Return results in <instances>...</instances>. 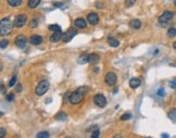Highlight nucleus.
Segmentation results:
<instances>
[{"instance_id":"nucleus-27","label":"nucleus","mask_w":176,"mask_h":138,"mask_svg":"<svg viewBox=\"0 0 176 138\" xmlns=\"http://www.w3.org/2000/svg\"><path fill=\"white\" fill-rule=\"evenodd\" d=\"M8 44H9V41L7 40V39H2L1 43H0V47H1V49H4V48L8 46Z\"/></svg>"},{"instance_id":"nucleus-30","label":"nucleus","mask_w":176,"mask_h":138,"mask_svg":"<svg viewBox=\"0 0 176 138\" xmlns=\"http://www.w3.org/2000/svg\"><path fill=\"white\" fill-rule=\"evenodd\" d=\"M37 25H38V22H37V20L36 19H34L33 21L31 22V24H29V27H32V28H35V27H37Z\"/></svg>"},{"instance_id":"nucleus-22","label":"nucleus","mask_w":176,"mask_h":138,"mask_svg":"<svg viewBox=\"0 0 176 138\" xmlns=\"http://www.w3.org/2000/svg\"><path fill=\"white\" fill-rule=\"evenodd\" d=\"M169 117H170L173 122H176V109H173L169 112Z\"/></svg>"},{"instance_id":"nucleus-41","label":"nucleus","mask_w":176,"mask_h":138,"mask_svg":"<svg viewBox=\"0 0 176 138\" xmlns=\"http://www.w3.org/2000/svg\"><path fill=\"white\" fill-rule=\"evenodd\" d=\"M174 4H175V7H176V0H175V1H174Z\"/></svg>"},{"instance_id":"nucleus-7","label":"nucleus","mask_w":176,"mask_h":138,"mask_svg":"<svg viewBox=\"0 0 176 138\" xmlns=\"http://www.w3.org/2000/svg\"><path fill=\"white\" fill-rule=\"evenodd\" d=\"M94 102L96 104V106H98V107L104 108L106 107V104H107V99H106V97H104L103 95L98 94L94 97Z\"/></svg>"},{"instance_id":"nucleus-25","label":"nucleus","mask_w":176,"mask_h":138,"mask_svg":"<svg viewBox=\"0 0 176 138\" xmlns=\"http://www.w3.org/2000/svg\"><path fill=\"white\" fill-rule=\"evenodd\" d=\"M37 138H49V133L48 132H40L37 134Z\"/></svg>"},{"instance_id":"nucleus-11","label":"nucleus","mask_w":176,"mask_h":138,"mask_svg":"<svg viewBox=\"0 0 176 138\" xmlns=\"http://www.w3.org/2000/svg\"><path fill=\"white\" fill-rule=\"evenodd\" d=\"M62 36H63V34L61 31L54 32V34L50 36V41H52V43H58L60 39H62Z\"/></svg>"},{"instance_id":"nucleus-3","label":"nucleus","mask_w":176,"mask_h":138,"mask_svg":"<svg viewBox=\"0 0 176 138\" xmlns=\"http://www.w3.org/2000/svg\"><path fill=\"white\" fill-rule=\"evenodd\" d=\"M49 86H50V84H49L48 81H46V79H45V81H41V82L37 85V87H36V95H37V96H43V95H45L48 91V89H49Z\"/></svg>"},{"instance_id":"nucleus-4","label":"nucleus","mask_w":176,"mask_h":138,"mask_svg":"<svg viewBox=\"0 0 176 138\" xmlns=\"http://www.w3.org/2000/svg\"><path fill=\"white\" fill-rule=\"evenodd\" d=\"M77 34V32H76V29L74 27H71V28H69L67 31L63 34V36H62V40H63V43H69V41H71L74 38V36Z\"/></svg>"},{"instance_id":"nucleus-35","label":"nucleus","mask_w":176,"mask_h":138,"mask_svg":"<svg viewBox=\"0 0 176 138\" xmlns=\"http://www.w3.org/2000/svg\"><path fill=\"white\" fill-rule=\"evenodd\" d=\"M13 99H14V94H9V95H8L7 100H8V101H12Z\"/></svg>"},{"instance_id":"nucleus-14","label":"nucleus","mask_w":176,"mask_h":138,"mask_svg":"<svg viewBox=\"0 0 176 138\" xmlns=\"http://www.w3.org/2000/svg\"><path fill=\"white\" fill-rule=\"evenodd\" d=\"M129 27L134 28V29H139V28L142 27V22L139 21V20H132L131 22H129Z\"/></svg>"},{"instance_id":"nucleus-1","label":"nucleus","mask_w":176,"mask_h":138,"mask_svg":"<svg viewBox=\"0 0 176 138\" xmlns=\"http://www.w3.org/2000/svg\"><path fill=\"white\" fill-rule=\"evenodd\" d=\"M88 91L87 87H78L74 92L71 94L70 96V102L72 104H77L79 102H82L83 99H84V94Z\"/></svg>"},{"instance_id":"nucleus-15","label":"nucleus","mask_w":176,"mask_h":138,"mask_svg":"<svg viewBox=\"0 0 176 138\" xmlns=\"http://www.w3.org/2000/svg\"><path fill=\"white\" fill-rule=\"evenodd\" d=\"M74 24H75L76 27H78V28H85L86 25H87L86 21L84 19H82V18H79V19H76L75 22H74Z\"/></svg>"},{"instance_id":"nucleus-16","label":"nucleus","mask_w":176,"mask_h":138,"mask_svg":"<svg viewBox=\"0 0 176 138\" xmlns=\"http://www.w3.org/2000/svg\"><path fill=\"white\" fill-rule=\"evenodd\" d=\"M140 79H136V77H134V79H132L131 81H129V86H131V88H137L139 87V85H140Z\"/></svg>"},{"instance_id":"nucleus-37","label":"nucleus","mask_w":176,"mask_h":138,"mask_svg":"<svg viewBox=\"0 0 176 138\" xmlns=\"http://www.w3.org/2000/svg\"><path fill=\"white\" fill-rule=\"evenodd\" d=\"M162 138H170V136L167 135V134H162V136H161Z\"/></svg>"},{"instance_id":"nucleus-32","label":"nucleus","mask_w":176,"mask_h":138,"mask_svg":"<svg viewBox=\"0 0 176 138\" xmlns=\"http://www.w3.org/2000/svg\"><path fill=\"white\" fill-rule=\"evenodd\" d=\"M6 135H7V131L3 128V127H1V128H0V137L3 138Z\"/></svg>"},{"instance_id":"nucleus-39","label":"nucleus","mask_w":176,"mask_h":138,"mask_svg":"<svg viewBox=\"0 0 176 138\" xmlns=\"http://www.w3.org/2000/svg\"><path fill=\"white\" fill-rule=\"evenodd\" d=\"M54 6H56V7H61L62 4H61V3H54Z\"/></svg>"},{"instance_id":"nucleus-26","label":"nucleus","mask_w":176,"mask_h":138,"mask_svg":"<svg viewBox=\"0 0 176 138\" xmlns=\"http://www.w3.org/2000/svg\"><path fill=\"white\" fill-rule=\"evenodd\" d=\"M132 117V114L131 113H125V114H123L122 116H121V120L122 121H126V120H129Z\"/></svg>"},{"instance_id":"nucleus-10","label":"nucleus","mask_w":176,"mask_h":138,"mask_svg":"<svg viewBox=\"0 0 176 138\" xmlns=\"http://www.w3.org/2000/svg\"><path fill=\"white\" fill-rule=\"evenodd\" d=\"M87 21L89 24H91V25H97L98 22H99V16H98L97 13H95V12L88 13Z\"/></svg>"},{"instance_id":"nucleus-38","label":"nucleus","mask_w":176,"mask_h":138,"mask_svg":"<svg viewBox=\"0 0 176 138\" xmlns=\"http://www.w3.org/2000/svg\"><path fill=\"white\" fill-rule=\"evenodd\" d=\"M113 138H123V137H122V136H121V135H115Z\"/></svg>"},{"instance_id":"nucleus-12","label":"nucleus","mask_w":176,"mask_h":138,"mask_svg":"<svg viewBox=\"0 0 176 138\" xmlns=\"http://www.w3.org/2000/svg\"><path fill=\"white\" fill-rule=\"evenodd\" d=\"M32 45H35V46H37V45H40L41 41H43V37L39 36V35H33L29 39Z\"/></svg>"},{"instance_id":"nucleus-17","label":"nucleus","mask_w":176,"mask_h":138,"mask_svg":"<svg viewBox=\"0 0 176 138\" xmlns=\"http://www.w3.org/2000/svg\"><path fill=\"white\" fill-rule=\"evenodd\" d=\"M108 43H109V45H110L111 47H113V48H117V47H119V46H120V43L113 37H109V38H108Z\"/></svg>"},{"instance_id":"nucleus-9","label":"nucleus","mask_w":176,"mask_h":138,"mask_svg":"<svg viewBox=\"0 0 176 138\" xmlns=\"http://www.w3.org/2000/svg\"><path fill=\"white\" fill-rule=\"evenodd\" d=\"M26 43H27V39H26V37L24 35H19V36L15 38V45L18 48H21V49L25 48Z\"/></svg>"},{"instance_id":"nucleus-33","label":"nucleus","mask_w":176,"mask_h":138,"mask_svg":"<svg viewBox=\"0 0 176 138\" xmlns=\"http://www.w3.org/2000/svg\"><path fill=\"white\" fill-rule=\"evenodd\" d=\"M169 84H170V86H171L172 88H176V79H172V81H171V82L169 83Z\"/></svg>"},{"instance_id":"nucleus-2","label":"nucleus","mask_w":176,"mask_h":138,"mask_svg":"<svg viewBox=\"0 0 176 138\" xmlns=\"http://www.w3.org/2000/svg\"><path fill=\"white\" fill-rule=\"evenodd\" d=\"M12 26H14L11 23L9 18H3L1 20V25H0V34L1 36H7L8 34L11 33L12 31Z\"/></svg>"},{"instance_id":"nucleus-21","label":"nucleus","mask_w":176,"mask_h":138,"mask_svg":"<svg viewBox=\"0 0 176 138\" xmlns=\"http://www.w3.org/2000/svg\"><path fill=\"white\" fill-rule=\"evenodd\" d=\"M66 117H67V115H66V113H64V112H60L56 115V119H57L58 121H65Z\"/></svg>"},{"instance_id":"nucleus-31","label":"nucleus","mask_w":176,"mask_h":138,"mask_svg":"<svg viewBox=\"0 0 176 138\" xmlns=\"http://www.w3.org/2000/svg\"><path fill=\"white\" fill-rule=\"evenodd\" d=\"M99 136H100V132H99V129H96V131L92 133L91 138H99Z\"/></svg>"},{"instance_id":"nucleus-8","label":"nucleus","mask_w":176,"mask_h":138,"mask_svg":"<svg viewBox=\"0 0 176 138\" xmlns=\"http://www.w3.org/2000/svg\"><path fill=\"white\" fill-rule=\"evenodd\" d=\"M117 77L113 72L107 73V75L104 76V82H106L107 85H109V86H113L117 83Z\"/></svg>"},{"instance_id":"nucleus-23","label":"nucleus","mask_w":176,"mask_h":138,"mask_svg":"<svg viewBox=\"0 0 176 138\" xmlns=\"http://www.w3.org/2000/svg\"><path fill=\"white\" fill-rule=\"evenodd\" d=\"M48 28L50 29V31H54V32H58V31H61V26L58 25V24H51V25L48 26Z\"/></svg>"},{"instance_id":"nucleus-36","label":"nucleus","mask_w":176,"mask_h":138,"mask_svg":"<svg viewBox=\"0 0 176 138\" xmlns=\"http://www.w3.org/2000/svg\"><path fill=\"white\" fill-rule=\"evenodd\" d=\"M15 90H16V92H21V91H22V85H21V84H18V85H16Z\"/></svg>"},{"instance_id":"nucleus-20","label":"nucleus","mask_w":176,"mask_h":138,"mask_svg":"<svg viewBox=\"0 0 176 138\" xmlns=\"http://www.w3.org/2000/svg\"><path fill=\"white\" fill-rule=\"evenodd\" d=\"M40 3V0H29V7L31 9H34Z\"/></svg>"},{"instance_id":"nucleus-34","label":"nucleus","mask_w":176,"mask_h":138,"mask_svg":"<svg viewBox=\"0 0 176 138\" xmlns=\"http://www.w3.org/2000/svg\"><path fill=\"white\" fill-rule=\"evenodd\" d=\"M164 94H165V91H164L163 88H160V89L158 90V96H160V97H162V96H164Z\"/></svg>"},{"instance_id":"nucleus-28","label":"nucleus","mask_w":176,"mask_h":138,"mask_svg":"<svg viewBox=\"0 0 176 138\" xmlns=\"http://www.w3.org/2000/svg\"><path fill=\"white\" fill-rule=\"evenodd\" d=\"M15 84H16V76H13L12 79H10L9 86H10V87H13V86H14Z\"/></svg>"},{"instance_id":"nucleus-19","label":"nucleus","mask_w":176,"mask_h":138,"mask_svg":"<svg viewBox=\"0 0 176 138\" xmlns=\"http://www.w3.org/2000/svg\"><path fill=\"white\" fill-rule=\"evenodd\" d=\"M7 2L11 7H19L22 3V0H7Z\"/></svg>"},{"instance_id":"nucleus-24","label":"nucleus","mask_w":176,"mask_h":138,"mask_svg":"<svg viewBox=\"0 0 176 138\" xmlns=\"http://www.w3.org/2000/svg\"><path fill=\"white\" fill-rule=\"evenodd\" d=\"M167 36H169V37H175L176 36V28H174V27L170 28V29L167 31Z\"/></svg>"},{"instance_id":"nucleus-29","label":"nucleus","mask_w":176,"mask_h":138,"mask_svg":"<svg viewBox=\"0 0 176 138\" xmlns=\"http://www.w3.org/2000/svg\"><path fill=\"white\" fill-rule=\"evenodd\" d=\"M135 2H136V0H125V4L127 7L134 6V4H135Z\"/></svg>"},{"instance_id":"nucleus-40","label":"nucleus","mask_w":176,"mask_h":138,"mask_svg":"<svg viewBox=\"0 0 176 138\" xmlns=\"http://www.w3.org/2000/svg\"><path fill=\"white\" fill-rule=\"evenodd\" d=\"M173 47H174V49H175V50H176V41L173 44Z\"/></svg>"},{"instance_id":"nucleus-13","label":"nucleus","mask_w":176,"mask_h":138,"mask_svg":"<svg viewBox=\"0 0 176 138\" xmlns=\"http://www.w3.org/2000/svg\"><path fill=\"white\" fill-rule=\"evenodd\" d=\"M100 60V57L98 56L97 54H90L88 57V63H91V64H96V63L99 62Z\"/></svg>"},{"instance_id":"nucleus-6","label":"nucleus","mask_w":176,"mask_h":138,"mask_svg":"<svg viewBox=\"0 0 176 138\" xmlns=\"http://www.w3.org/2000/svg\"><path fill=\"white\" fill-rule=\"evenodd\" d=\"M26 20H27V16L25 14H19L15 16V19L13 21V25H14V27H22L25 25Z\"/></svg>"},{"instance_id":"nucleus-5","label":"nucleus","mask_w":176,"mask_h":138,"mask_svg":"<svg viewBox=\"0 0 176 138\" xmlns=\"http://www.w3.org/2000/svg\"><path fill=\"white\" fill-rule=\"evenodd\" d=\"M173 15L174 13L172 11H164L160 16H159V22L161 24H166L171 21V20L173 19Z\"/></svg>"},{"instance_id":"nucleus-18","label":"nucleus","mask_w":176,"mask_h":138,"mask_svg":"<svg viewBox=\"0 0 176 138\" xmlns=\"http://www.w3.org/2000/svg\"><path fill=\"white\" fill-rule=\"evenodd\" d=\"M88 57H89V54H82V56L78 58L77 62H78L79 64H85V63H88Z\"/></svg>"}]
</instances>
